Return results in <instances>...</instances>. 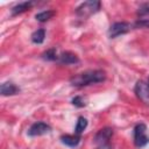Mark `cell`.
Masks as SVG:
<instances>
[{"label":"cell","instance_id":"1","mask_svg":"<svg viewBox=\"0 0 149 149\" xmlns=\"http://www.w3.org/2000/svg\"><path fill=\"white\" fill-rule=\"evenodd\" d=\"M106 79V73L102 70H90V71H85L81 73H78L76 76H73L70 79L71 85L77 86V87H81V86H86V85H91V84H97V83H101Z\"/></svg>","mask_w":149,"mask_h":149},{"label":"cell","instance_id":"2","mask_svg":"<svg viewBox=\"0 0 149 149\" xmlns=\"http://www.w3.org/2000/svg\"><path fill=\"white\" fill-rule=\"evenodd\" d=\"M100 1L97 0H91V1H85L83 3H80L77 8H76V14L80 17H88L92 14L97 13L100 9Z\"/></svg>","mask_w":149,"mask_h":149},{"label":"cell","instance_id":"3","mask_svg":"<svg viewBox=\"0 0 149 149\" xmlns=\"http://www.w3.org/2000/svg\"><path fill=\"white\" fill-rule=\"evenodd\" d=\"M149 143V136L147 134V126L144 123H137L134 128V144L137 148H142Z\"/></svg>","mask_w":149,"mask_h":149},{"label":"cell","instance_id":"4","mask_svg":"<svg viewBox=\"0 0 149 149\" xmlns=\"http://www.w3.org/2000/svg\"><path fill=\"white\" fill-rule=\"evenodd\" d=\"M130 29H132V24L128 23V22H125V21L115 22V23H113L109 27V29H108V36L111 38H115V37H118L120 35L127 34Z\"/></svg>","mask_w":149,"mask_h":149},{"label":"cell","instance_id":"5","mask_svg":"<svg viewBox=\"0 0 149 149\" xmlns=\"http://www.w3.org/2000/svg\"><path fill=\"white\" fill-rule=\"evenodd\" d=\"M51 130V127L42 121L35 122L30 126V128L28 129V135L29 136H40V135H44L47 133H49Z\"/></svg>","mask_w":149,"mask_h":149},{"label":"cell","instance_id":"6","mask_svg":"<svg viewBox=\"0 0 149 149\" xmlns=\"http://www.w3.org/2000/svg\"><path fill=\"white\" fill-rule=\"evenodd\" d=\"M135 93L137 95V98H140L142 101L149 104V84L143 81V80H139L135 85Z\"/></svg>","mask_w":149,"mask_h":149},{"label":"cell","instance_id":"7","mask_svg":"<svg viewBox=\"0 0 149 149\" xmlns=\"http://www.w3.org/2000/svg\"><path fill=\"white\" fill-rule=\"evenodd\" d=\"M113 136V129L112 128H109V127H105V128H102V129H100L97 134H95V136H94V142L97 143V144H106V143H108L109 142V140H111V137Z\"/></svg>","mask_w":149,"mask_h":149},{"label":"cell","instance_id":"8","mask_svg":"<svg viewBox=\"0 0 149 149\" xmlns=\"http://www.w3.org/2000/svg\"><path fill=\"white\" fill-rule=\"evenodd\" d=\"M58 62L61 64L70 65V64H77L79 62V58L76 54H73L71 51H64L58 56Z\"/></svg>","mask_w":149,"mask_h":149},{"label":"cell","instance_id":"9","mask_svg":"<svg viewBox=\"0 0 149 149\" xmlns=\"http://www.w3.org/2000/svg\"><path fill=\"white\" fill-rule=\"evenodd\" d=\"M0 92H1V95H3V97L14 95V94H17L20 92V88L15 84H13L12 81H6L1 85Z\"/></svg>","mask_w":149,"mask_h":149},{"label":"cell","instance_id":"10","mask_svg":"<svg viewBox=\"0 0 149 149\" xmlns=\"http://www.w3.org/2000/svg\"><path fill=\"white\" fill-rule=\"evenodd\" d=\"M61 141H62L63 144H65L68 147H71V148H74L79 144L80 136L79 135H63L61 137Z\"/></svg>","mask_w":149,"mask_h":149},{"label":"cell","instance_id":"11","mask_svg":"<svg viewBox=\"0 0 149 149\" xmlns=\"http://www.w3.org/2000/svg\"><path fill=\"white\" fill-rule=\"evenodd\" d=\"M33 5H34L33 1H23V2H20V3L15 5V6L12 8V14H13V15L21 14V13H23V12L30 9Z\"/></svg>","mask_w":149,"mask_h":149},{"label":"cell","instance_id":"12","mask_svg":"<svg viewBox=\"0 0 149 149\" xmlns=\"http://www.w3.org/2000/svg\"><path fill=\"white\" fill-rule=\"evenodd\" d=\"M44 38H45V30H44L43 28L37 29L36 31H34V33L31 34V41H33V43H35V44H41V43H43Z\"/></svg>","mask_w":149,"mask_h":149},{"label":"cell","instance_id":"13","mask_svg":"<svg viewBox=\"0 0 149 149\" xmlns=\"http://www.w3.org/2000/svg\"><path fill=\"white\" fill-rule=\"evenodd\" d=\"M86 127H87V120L84 116H79L78 121H77V125H76V128H74L76 135H80L86 129Z\"/></svg>","mask_w":149,"mask_h":149},{"label":"cell","instance_id":"14","mask_svg":"<svg viewBox=\"0 0 149 149\" xmlns=\"http://www.w3.org/2000/svg\"><path fill=\"white\" fill-rule=\"evenodd\" d=\"M54 15H55V12H54V10H43V12H41V13H37V14L35 15V17H36V20L40 21V22H45V21L50 20Z\"/></svg>","mask_w":149,"mask_h":149},{"label":"cell","instance_id":"15","mask_svg":"<svg viewBox=\"0 0 149 149\" xmlns=\"http://www.w3.org/2000/svg\"><path fill=\"white\" fill-rule=\"evenodd\" d=\"M42 58L45 59V61H56V59H58L56 49H55V48L48 49L47 51H44V52L42 54Z\"/></svg>","mask_w":149,"mask_h":149},{"label":"cell","instance_id":"16","mask_svg":"<svg viewBox=\"0 0 149 149\" xmlns=\"http://www.w3.org/2000/svg\"><path fill=\"white\" fill-rule=\"evenodd\" d=\"M137 15L141 19H146V16H149V3H143L137 10Z\"/></svg>","mask_w":149,"mask_h":149},{"label":"cell","instance_id":"17","mask_svg":"<svg viewBox=\"0 0 149 149\" xmlns=\"http://www.w3.org/2000/svg\"><path fill=\"white\" fill-rule=\"evenodd\" d=\"M71 102H72V105H74L76 107H84V106L86 105V102H85L84 98H83V97H80V95H77V97L72 98Z\"/></svg>","mask_w":149,"mask_h":149},{"label":"cell","instance_id":"18","mask_svg":"<svg viewBox=\"0 0 149 149\" xmlns=\"http://www.w3.org/2000/svg\"><path fill=\"white\" fill-rule=\"evenodd\" d=\"M134 26L135 28H149V19H139Z\"/></svg>","mask_w":149,"mask_h":149},{"label":"cell","instance_id":"19","mask_svg":"<svg viewBox=\"0 0 149 149\" xmlns=\"http://www.w3.org/2000/svg\"><path fill=\"white\" fill-rule=\"evenodd\" d=\"M97 149H113V148H112V146L109 143H106V144H100Z\"/></svg>","mask_w":149,"mask_h":149}]
</instances>
